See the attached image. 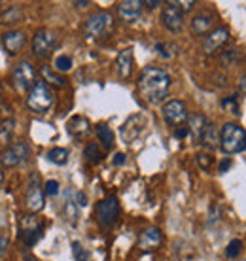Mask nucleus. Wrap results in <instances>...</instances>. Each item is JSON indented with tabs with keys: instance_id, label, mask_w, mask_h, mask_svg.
<instances>
[{
	"instance_id": "1",
	"label": "nucleus",
	"mask_w": 246,
	"mask_h": 261,
	"mask_svg": "<svg viewBox=\"0 0 246 261\" xmlns=\"http://www.w3.org/2000/svg\"><path fill=\"white\" fill-rule=\"evenodd\" d=\"M170 76L163 68L146 66L138 76V93L148 105H159L168 95Z\"/></svg>"
},
{
	"instance_id": "2",
	"label": "nucleus",
	"mask_w": 246,
	"mask_h": 261,
	"mask_svg": "<svg viewBox=\"0 0 246 261\" xmlns=\"http://www.w3.org/2000/svg\"><path fill=\"white\" fill-rule=\"evenodd\" d=\"M114 25H116L114 15L106 10H101V12L93 13L85 19L82 31H84V36L87 40H103L114 33Z\"/></svg>"
},
{
	"instance_id": "3",
	"label": "nucleus",
	"mask_w": 246,
	"mask_h": 261,
	"mask_svg": "<svg viewBox=\"0 0 246 261\" xmlns=\"http://www.w3.org/2000/svg\"><path fill=\"white\" fill-rule=\"evenodd\" d=\"M220 148L227 155L246 150V130L237 123H226L220 129Z\"/></svg>"
},
{
	"instance_id": "4",
	"label": "nucleus",
	"mask_w": 246,
	"mask_h": 261,
	"mask_svg": "<svg viewBox=\"0 0 246 261\" xmlns=\"http://www.w3.org/2000/svg\"><path fill=\"white\" fill-rule=\"evenodd\" d=\"M53 105V91L50 89V85L42 82H36L34 87L27 95V106L29 110H33L34 114H45Z\"/></svg>"
},
{
	"instance_id": "5",
	"label": "nucleus",
	"mask_w": 246,
	"mask_h": 261,
	"mask_svg": "<svg viewBox=\"0 0 246 261\" xmlns=\"http://www.w3.org/2000/svg\"><path fill=\"white\" fill-rule=\"evenodd\" d=\"M44 235V223L36 214L21 216L19 218V239L27 246H34Z\"/></svg>"
},
{
	"instance_id": "6",
	"label": "nucleus",
	"mask_w": 246,
	"mask_h": 261,
	"mask_svg": "<svg viewBox=\"0 0 246 261\" xmlns=\"http://www.w3.org/2000/svg\"><path fill=\"white\" fill-rule=\"evenodd\" d=\"M12 84L19 93L31 91L36 84V70L29 61H21L12 70Z\"/></svg>"
},
{
	"instance_id": "7",
	"label": "nucleus",
	"mask_w": 246,
	"mask_h": 261,
	"mask_svg": "<svg viewBox=\"0 0 246 261\" xmlns=\"http://www.w3.org/2000/svg\"><path fill=\"white\" fill-rule=\"evenodd\" d=\"M59 36L50 29H38L33 36V55L38 59H44L57 47Z\"/></svg>"
},
{
	"instance_id": "8",
	"label": "nucleus",
	"mask_w": 246,
	"mask_h": 261,
	"mask_svg": "<svg viewBox=\"0 0 246 261\" xmlns=\"http://www.w3.org/2000/svg\"><path fill=\"white\" fill-rule=\"evenodd\" d=\"M25 202H27V208L31 210L33 214L40 212V210L45 206V193L44 188L40 186V176L36 172L31 174L29 178V184H27V193H25Z\"/></svg>"
},
{
	"instance_id": "9",
	"label": "nucleus",
	"mask_w": 246,
	"mask_h": 261,
	"mask_svg": "<svg viewBox=\"0 0 246 261\" xmlns=\"http://www.w3.org/2000/svg\"><path fill=\"white\" fill-rule=\"evenodd\" d=\"M95 216H97V222L101 225H114L117 222V216H119V201L117 197L110 195L103 199L95 208Z\"/></svg>"
},
{
	"instance_id": "10",
	"label": "nucleus",
	"mask_w": 246,
	"mask_h": 261,
	"mask_svg": "<svg viewBox=\"0 0 246 261\" xmlns=\"http://www.w3.org/2000/svg\"><path fill=\"white\" fill-rule=\"evenodd\" d=\"M27 157H29V146L25 142H13L0 153V163L2 167L12 169V167H17L23 161H27Z\"/></svg>"
},
{
	"instance_id": "11",
	"label": "nucleus",
	"mask_w": 246,
	"mask_h": 261,
	"mask_svg": "<svg viewBox=\"0 0 246 261\" xmlns=\"http://www.w3.org/2000/svg\"><path fill=\"white\" fill-rule=\"evenodd\" d=\"M161 23L165 25L168 33L173 34L180 33L182 29H184V12L176 6V2H168V6L163 8Z\"/></svg>"
},
{
	"instance_id": "12",
	"label": "nucleus",
	"mask_w": 246,
	"mask_h": 261,
	"mask_svg": "<svg viewBox=\"0 0 246 261\" xmlns=\"http://www.w3.org/2000/svg\"><path fill=\"white\" fill-rule=\"evenodd\" d=\"M229 42V29L227 27H218L208 33V36H205L203 40V51L207 55H212V53L220 51L222 47Z\"/></svg>"
},
{
	"instance_id": "13",
	"label": "nucleus",
	"mask_w": 246,
	"mask_h": 261,
	"mask_svg": "<svg viewBox=\"0 0 246 261\" xmlns=\"http://www.w3.org/2000/svg\"><path fill=\"white\" fill-rule=\"evenodd\" d=\"M146 125H148V121H146V118H144L142 114L131 116V118L121 125V130H119L123 142L131 144L133 140H136V138L142 135V130L146 129Z\"/></svg>"
},
{
	"instance_id": "14",
	"label": "nucleus",
	"mask_w": 246,
	"mask_h": 261,
	"mask_svg": "<svg viewBox=\"0 0 246 261\" xmlns=\"http://www.w3.org/2000/svg\"><path fill=\"white\" fill-rule=\"evenodd\" d=\"M163 118L168 125H182L184 121H188V108L182 100H168L163 106Z\"/></svg>"
},
{
	"instance_id": "15",
	"label": "nucleus",
	"mask_w": 246,
	"mask_h": 261,
	"mask_svg": "<svg viewBox=\"0 0 246 261\" xmlns=\"http://www.w3.org/2000/svg\"><path fill=\"white\" fill-rule=\"evenodd\" d=\"M142 10L144 2H140V0H123L117 4V17H119V21L131 25V23H136L140 19Z\"/></svg>"
},
{
	"instance_id": "16",
	"label": "nucleus",
	"mask_w": 246,
	"mask_h": 261,
	"mask_svg": "<svg viewBox=\"0 0 246 261\" xmlns=\"http://www.w3.org/2000/svg\"><path fill=\"white\" fill-rule=\"evenodd\" d=\"M163 242V233L159 227H146L138 237V248L144 250V252H152L161 246Z\"/></svg>"
},
{
	"instance_id": "17",
	"label": "nucleus",
	"mask_w": 246,
	"mask_h": 261,
	"mask_svg": "<svg viewBox=\"0 0 246 261\" xmlns=\"http://www.w3.org/2000/svg\"><path fill=\"white\" fill-rule=\"evenodd\" d=\"M2 44H4V49H6L10 55H15L23 49V46L27 44V36L21 31H8L4 36H2Z\"/></svg>"
},
{
	"instance_id": "18",
	"label": "nucleus",
	"mask_w": 246,
	"mask_h": 261,
	"mask_svg": "<svg viewBox=\"0 0 246 261\" xmlns=\"http://www.w3.org/2000/svg\"><path fill=\"white\" fill-rule=\"evenodd\" d=\"M116 70H117V76L121 80H127L131 76V72H133V49H121L119 55H117L116 59Z\"/></svg>"
},
{
	"instance_id": "19",
	"label": "nucleus",
	"mask_w": 246,
	"mask_h": 261,
	"mask_svg": "<svg viewBox=\"0 0 246 261\" xmlns=\"http://www.w3.org/2000/svg\"><path fill=\"white\" fill-rule=\"evenodd\" d=\"M66 129H68V133H70L72 137H85L87 133L91 130V123H89V119L84 118V116H74V118L66 123Z\"/></svg>"
},
{
	"instance_id": "20",
	"label": "nucleus",
	"mask_w": 246,
	"mask_h": 261,
	"mask_svg": "<svg viewBox=\"0 0 246 261\" xmlns=\"http://www.w3.org/2000/svg\"><path fill=\"white\" fill-rule=\"evenodd\" d=\"M199 142H201L207 150H214V148L220 146V130L216 129V125L207 123V127H205V130H203L201 140H199Z\"/></svg>"
},
{
	"instance_id": "21",
	"label": "nucleus",
	"mask_w": 246,
	"mask_h": 261,
	"mask_svg": "<svg viewBox=\"0 0 246 261\" xmlns=\"http://www.w3.org/2000/svg\"><path fill=\"white\" fill-rule=\"evenodd\" d=\"M210 27H212V13L208 12H203V13H197L191 21V31L195 34H207L210 31Z\"/></svg>"
},
{
	"instance_id": "22",
	"label": "nucleus",
	"mask_w": 246,
	"mask_h": 261,
	"mask_svg": "<svg viewBox=\"0 0 246 261\" xmlns=\"http://www.w3.org/2000/svg\"><path fill=\"white\" fill-rule=\"evenodd\" d=\"M207 119L201 114H195L191 118H188V130H189V137H193V140H201V135L205 127H207Z\"/></svg>"
},
{
	"instance_id": "23",
	"label": "nucleus",
	"mask_w": 246,
	"mask_h": 261,
	"mask_svg": "<svg viewBox=\"0 0 246 261\" xmlns=\"http://www.w3.org/2000/svg\"><path fill=\"white\" fill-rule=\"evenodd\" d=\"M97 137H99V140H101V144H103L104 150H110L112 146H114V130L106 123L97 125Z\"/></svg>"
},
{
	"instance_id": "24",
	"label": "nucleus",
	"mask_w": 246,
	"mask_h": 261,
	"mask_svg": "<svg viewBox=\"0 0 246 261\" xmlns=\"http://www.w3.org/2000/svg\"><path fill=\"white\" fill-rule=\"evenodd\" d=\"M70 195H68V199L65 201V218L72 225H76V222H78V218H80V206L76 204V201H74Z\"/></svg>"
},
{
	"instance_id": "25",
	"label": "nucleus",
	"mask_w": 246,
	"mask_h": 261,
	"mask_svg": "<svg viewBox=\"0 0 246 261\" xmlns=\"http://www.w3.org/2000/svg\"><path fill=\"white\" fill-rule=\"evenodd\" d=\"M42 78H44L45 84H53V85H65L66 80L53 70L52 66H42Z\"/></svg>"
},
{
	"instance_id": "26",
	"label": "nucleus",
	"mask_w": 246,
	"mask_h": 261,
	"mask_svg": "<svg viewBox=\"0 0 246 261\" xmlns=\"http://www.w3.org/2000/svg\"><path fill=\"white\" fill-rule=\"evenodd\" d=\"M13 130H15V121L12 118L4 119L2 123H0V144H6L12 140V135Z\"/></svg>"
},
{
	"instance_id": "27",
	"label": "nucleus",
	"mask_w": 246,
	"mask_h": 261,
	"mask_svg": "<svg viewBox=\"0 0 246 261\" xmlns=\"http://www.w3.org/2000/svg\"><path fill=\"white\" fill-rule=\"evenodd\" d=\"M47 159L53 165H66L68 163V150L66 148H53L47 151Z\"/></svg>"
},
{
	"instance_id": "28",
	"label": "nucleus",
	"mask_w": 246,
	"mask_h": 261,
	"mask_svg": "<svg viewBox=\"0 0 246 261\" xmlns=\"http://www.w3.org/2000/svg\"><path fill=\"white\" fill-rule=\"evenodd\" d=\"M21 17H23V12H21V8L19 6H12V8H8L6 13L2 15V23L4 25H15V23H19Z\"/></svg>"
},
{
	"instance_id": "29",
	"label": "nucleus",
	"mask_w": 246,
	"mask_h": 261,
	"mask_svg": "<svg viewBox=\"0 0 246 261\" xmlns=\"http://www.w3.org/2000/svg\"><path fill=\"white\" fill-rule=\"evenodd\" d=\"M84 157L87 159V161H91V163H99L101 159H103V153H101V148H99L95 142H91L85 146L84 150Z\"/></svg>"
},
{
	"instance_id": "30",
	"label": "nucleus",
	"mask_w": 246,
	"mask_h": 261,
	"mask_svg": "<svg viewBox=\"0 0 246 261\" xmlns=\"http://www.w3.org/2000/svg\"><path fill=\"white\" fill-rule=\"evenodd\" d=\"M222 108L224 110H227L229 114H233V116H240V106L239 102H237V97H226L224 100H222Z\"/></svg>"
},
{
	"instance_id": "31",
	"label": "nucleus",
	"mask_w": 246,
	"mask_h": 261,
	"mask_svg": "<svg viewBox=\"0 0 246 261\" xmlns=\"http://www.w3.org/2000/svg\"><path fill=\"white\" fill-rule=\"evenodd\" d=\"M72 255H74V259L76 261H89V252L87 248L82 246V242H72Z\"/></svg>"
},
{
	"instance_id": "32",
	"label": "nucleus",
	"mask_w": 246,
	"mask_h": 261,
	"mask_svg": "<svg viewBox=\"0 0 246 261\" xmlns=\"http://www.w3.org/2000/svg\"><path fill=\"white\" fill-rule=\"evenodd\" d=\"M240 252H242V242H240L239 239H233V241L227 244V248H226L227 257L235 259V257H239V255H240Z\"/></svg>"
},
{
	"instance_id": "33",
	"label": "nucleus",
	"mask_w": 246,
	"mask_h": 261,
	"mask_svg": "<svg viewBox=\"0 0 246 261\" xmlns=\"http://www.w3.org/2000/svg\"><path fill=\"white\" fill-rule=\"evenodd\" d=\"M157 53L161 55L163 59H173L176 55V46L175 44H157L156 46Z\"/></svg>"
},
{
	"instance_id": "34",
	"label": "nucleus",
	"mask_w": 246,
	"mask_h": 261,
	"mask_svg": "<svg viewBox=\"0 0 246 261\" xmlns=\"http://www.w3.org/2000/svg\"><path fill=\"white\" fill-rule=\"evenodd\" d=\"M55 70L57 72H68L72 70V59L68 55H59L55 59Z\"/></svg>"
},
{
	"instance_id": "35",
	"label": "nucleus",
	"mask_w": 246,
	"mask_h": 261,
	"mask_svg": "<svg viewBox=\"0 0 246 261\" xmlns=\"http://www.w3.org/2000/svg\"><path fill=\"white\" fill-rule=\"evenodd\" d=\"M59 190H61V186H59L57 180H47V182L44 184V193L47 197H57Z\"/></svg>"
},
{
	"instance_id": "36",
	"label": "nucleus",
	"mask_w": 246,
	"mask_h": 261,
	"mask_svg": "<svg viewBox=\"0 0 246 261\" xmlns=\"http://www.w3.org/2000/svg\"><path fill=\"white\" fill-rule=\"evenodd\" d=\"M212 161H214V159H212V155H210V153H199V155H197V163H199V167H201V169H205V170L212 165Z\"/></svg>"
},
{
	"instance_id": "37",
	"label": "nucleus",
	"mask_w": 246,
	"mask_h": 261,
	"mask_svg": "<svg viewBox=\"0 0 246 261\" xmlns=\"http://www.w3.org/2000/svg\"><path fill=\"white\" fill-rule=\"evenodd\" d=\"M176 6L180 8L182 12H191L195 6V2H191V0H189V2H176Z\"/></svg>"
},
{
	"instance_id": "38",
	"label": "nucleus",
	"mask_w": 246,
	"mask_h": 261,
	"mask_svg": "<svg viewBox=\"0 0 246 261\" xmlns=\"http://www.w3.org/2000/svg\"><path fill=\"white\" fill-rule=\"evenodd\" d=\"M74 201H76V204H78L80 208H82V206H85V204H87V197H85V193L78 191V193H76V199H74Z\"/></svg>"
},
{
	"instance_id": "39",
	"label": "nucleus",
	"mask_w": 246,
	"mask_h": 261,
	"mask_svg": "<svg viewBox=\"0 0 246 261\" xmlns=\"http://www.w3.org/2000/svg\"><path fill=\"white\" fill-rule=\"evenodd\" d=\"M6 250H8V237H0V261H2V257L6 254Z\"/></svg>"
},
{
	"instance_id": "40",
	"label": "nucleus",
	"mask_w": 246,
	"mask_h": 261,
	"mask_svg": "<svg viewBox=\"0 0 246 261\" xmlns=\"http://www.w3.org/2000/svg\"><path fill=\"white\" fill-rule=\"evenodd\" d=\"M175 137H176V138H188V137H189L188 127H178V129L175 130Z\"/></svg>"
},
{
	"instance_id": "41",
	"label": "nucleus",
	"mask_w": 246,
	"mask_h": 261,
	"mask_svg": "<svg viewBox=\"0 0 246 261\" xmlns=\"http://www.w3.org/2000/svg\"><path fill=\"white\" fill-rule=\"evenodd\" d=\"M218 216H220V208H218L216 204H212V214H210V223L218 222V220H220Z\"/></svg>"
},
{
	"instance_id": "42",
	"label": "nucleus",
	"mask_w": 246,
	"mask_h": 261,
	"mask_svg": "<svg viewBox=\"0 0 246 261\" xmlns=\"http://www.w3.org/2000/svg\"><path fill=\"white\" fill-rule=\"evenodd\" d=\"M112 163L116 165H123L125 163V155H123V153H116V155H114V159H112Z\"/></svg>"
},
{
	"instance_id": "43",
	"label": "nucleus",
	"mask_w": 246,
	"mask_h": 261,
	"mask_svg": "<svg viewBox=\"0 0 246 261\" xmlns=\"http://www.w3.org/2000/svg\"><path fill=\"white\" fill-rule=\"evenodd\" d=\"M159 4H161L159 0H146V2H144V6L150 8V10H154V8H157Z\"/></svg>"
},
{
	"instance_id": "44",
	"label": "nucleus",
	"mask_w": 246,
	"mask_h": 261,
	"mask_svg": "<svg viewBox=\"0 0 246 261\" xmlns=\"http://www.w3.org/2000/svg\"><path fill=\"white\" fill-rule=\"evenodd\" d=\"M231 167V161L229 159H226V161H222V165H220V172H226L227 169Z\"/></svg>"
},
{
	"instance_id": "45",
	"label": "nucleus",
	"mask_w": 246,
	"mask_h": 261,
	"mask_svg": "<svg viewBox=\"0 0 246 261\" xmlns=\"http://www.w3.org/2000/svg\"><path fill=\"white\" fill-rule=\"evenodd\" d=\"M72 4H74L76 8H85V6H89V2H87V0H84V2H72Z\"/></svg>"
},
{
	"instance_id": "46",
	"label": "nucleus",
	"mask_w": 246,
	"mask_h": 261,
	"mask_svg": "<svg viewBox=\"0 0 246 261\" xmlns=\"http://www.w3.org/2000/svg\"><path fill=\"white\" fill-rule=\"evenodd\" d=\"M240 89H242V93H246V76L240 78Z\"/></svg>"
},
{
	"instance_id": "47",
	"label": "nucleus",
	"mask_w": 246,
	"mask_h": 261,
	"mask_svg": "<svg viewBox=\"0 0 246 261\" xmlns=\"http://www.w3.org/2000/svg\"><path fill=\"white\" fill-rule=\"evenodd\" d=\"M2 182H4V172H2V169H0V186H2Z\"/></svg>"
},
{
	"instance_id": "48",
	"label": "nucleus",
	"mask_w": 246,
	"mask_h": 261,
	"mask_svg": "<svg viewBox=\"0 0 246 261\" xmlns=\"http://www.w3.org/2000/svg\"><path fill=\"white\" fill-rule=\"evenodd\" d=\"M25 261H38V259H36V257H27Z\"/></svg>"
},
{
	"instance_id": "49",
	"label": "nucleus",
	"mask_w": 246,
	"mask_h": 261,
	"mask_svg": "<svg viewBox=\"0 0 246 261\" xmlns=\"http://www.w3.org/2000/svg\"><path fill=\"white\" fill-rule=\"evenodd\" d=\"M2 89H4V85H2V80H0V95H2Z\"/></svg>"
},
{
	"instance_id": "50",
	"label": "nucleus",
	"mask_w": 246,
	"mask_h": 261,
	"mask_svg": "<svg viewBox=\"0 0 246 261\" xmlns=\"http://www.w3.org/2000/svg\"><path fill=\"white\" fill-rule=\"evenodd\" d=\"M0 8H2V2H0Z\"/></svg>"
}]
</instances>
